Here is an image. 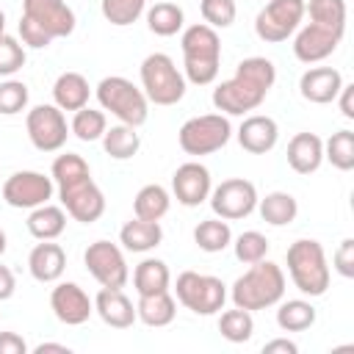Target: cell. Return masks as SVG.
I'll use <instances>...</instances> for the list:
<instances>
[{"label":"cell","instance_id":"cell-1","mask_svg":"<svg viewBox=\"0 0 354 354\" xmlns=\"http://www.w3.org/2000/svg\"><path fill=\"white\" fill-rule=\"evenodd\" d=\"M50 177H53V183L58 188L61 207L75 221L94 224L105 213V196L97 188V183L91 180V169L80 155H75V152L58 155L53 160Z\"/></svg>","mask_w":354,"mask_h":354},{"label":"cell","instance_id":"cell-2","mask_svg":"<svg viewBox=\"0 0 354 354\" xmlns=\"http://www.w3.org/2000/svg\"><path fill=\"white\" fill-rule=\"evenodd\" d=\"M274 80H277V66L268 58L263 55L243 58L235 66V75L213 88V105L224 116H243L263 105Z\"/></svg>","mask_w":354,"mask_h":354},{"label":"cell","instance_id":"cell-3","mask_svg":"<svg viewBox=\"0 0 354 354\" xmlns=\"http://www.w3.org/2000/svg\"><path fill=\"white\" fill-rule=\"evenodd\" d=\"M282 296H285V274L277 263H271L266 257L252 263V268L243 271L232 282V290H230L232 304L241 310H249V313L274 307L282 301Z\"/></svg>","mask_w":354,"mask_h":354},{"label":"cell","instance_id":"cell-4","mask_svg":"<svg viewBox=\"0 0 354 354\" xmlns=\"http://www.w3.org/2000/svg\"><path fill=\"white\" fill-rule=\"evenodd\" d=\"M183 47V69L185 80L194 86H210L218 77V64H221V39L216 28L196 22L183 30L180 36Z\"/></svg>","mask_w":354,"mask_h":354},{"label":"cell","instance_id":"cell-5","mask_svg":"<svg viewBox=\"0 0 354 354\" xmlns=\"http://www.w3.org/2000/svg\"><path fill=\"white\" fill-rule=\"evenodd\" d=\"M288 274L293 279V285L315 299L324 296L329 288V266H326V252L315 238H299L288 246Z\"/></svg>","mask_w":354,"mask_h":354},{"label":"cell","instance_id":"cell-6","mask_svg":"<svg viewBox=\"0 0 354 354\" xmlns=\"http://www.w3.org/2000/svg\"><path fill=\"white\" fill-rule=\"evenodd\" d=\"M97 100L102 111H111L122 124H130V127H141L149 116V100L138 86H133V80L122 75L102 77L97 83Z\"/></svg>","mask_w":354,"mask_h":354},{"label":"cell","instance_id":"cell-7","mask_svg":"<svg viewBox=\"0 0 354 354\" xmlns=\"http://www.w3.org/2000/svg\"><path fill=\"white\" fill-rule=\"evenodd\" d=\"M141 91L155 105H177L185 97V75L166 53H152L141 61Z\"/></svg>","mask_w":354,"mask_h":354},{"label":"cell","instance_id":"cell-8","mask_svg":"<svg viewBox=\"0 0 354 354\" xmlns=\"http://www.w3.org/2000/svg\"><path fill=\"white\" fill-rule=\"evenodd\" d=\"M174 296L185 310H191L196 315H216L224 310L227 285L210 274L183 271L174 282Z\"/></svg>","mask_w":354,"mask_h":354},{"label":"cell","instance_id":"cell-9","mask_svg":"<svg viewBox=\"0 0 354 354\" xmlns=\"http://www.w3.org/2000/svg\"><path fill=\"white\" fill-rule=\"evenodd\" d=\"M232 136V124L224 113H202V116H194L188 119L180 133H177V141H180V149L185 155H210V152H218L221 147H227Z\"/></svg>","mask_w":354,"mask_h":354},{"label":"cell","instance_id":"cell-10","mask_svg":"<svg viewBox=\"0 0 354 354\" xmlns=\"http://www.w3.org/2000/svg\"><path fill=\"white\" fill-rule=\"evenodd\" d=\"M301 17L304 0H268L254 17V33L268 44H279L299 30Z\"/></svg>","mask_w":354,"mask_h":354},{"label":"cell","instance_id":"cell-11","mask_svg":"<svg viewBox=\"0 0 354 354\" xmlns=\"http://www.w3.org/2000/svg\"><path fill=\"white\" fill-rule=\"evenodd\" d=\"M25 130L39 152H58L66 144L69 124L58 105H36L25 116Z\"/></svg>","mask_w":354,"mask_h":354},{"label":"cell","instance_id":"cell-12","mask_svg":"<svg viewBox=\"0 0 354 354\" xmlns=\"http://www.w3.org/2000/svg\"><path fill=\"white\" fill-rule=\"evenodd\" d=\"M207 199L218 218L238 221V218H246L257 207V188H254V183H249L243 177H232V180L218 183Z\"/></svg>","mask_w":354,"mask_h":354},{"label":"cell","instance_id":"cell-13","mask_svg":"<svg viewBox=\"0 0 354 354\" xmlns=\"http://www.w3.org/2000/svg\"><path fill=\"white\" fill-rule=\"evenodd\" d=\"M83 263H86L88 274L102 288H124V282L130 279L124 252L116 243H111V241H94V243H88V249L83 254Z\"/></svg>","mask_w":354,"mask_h":354},{"label":"cell","instance_id":"cell-14","mask_svg":"<svg viewBox=\"0 0 354 354\" xmlns=\"http://www.w3.org/2000/svg\"><path fill=\"white\" fill-rule=\"evenodd\" d=\"M53 191H55L53 177L41 174V171H14L3 183L6 205L22 207V210H33L39 205H47L53 199Z\"/></svg>","mask_w":354,"mask_h":354},{"label":"cell","instance_id":"cell-15","mask_svg":"<svg viewBox=\"0 0 354 354\" xmlns=\"http://www.w3.org/2000/svg\"><path fill=\"white\" fill-rule=\"evenodd\" d=\"M22 17L53 39H66L75 30V11L64 0H22Z\"/></svg>","mask_w":354,"mask_h":354},{"label":"cell","instance_id":"cell-16","mask_svg":"<svg viewBox=\"0 0 354 354\" xmlns=\"http://www.w3.org/2000/svg\"><path fill=\"white\" fill-rule=\"evenodd\" d=\"M343 33H346V30L310 22V25H304V28L296 33V39H293V55H296L301 64H318V61L329 58V55L337 50Z\"/></svg>","mask_w":354,"mask_h":354},{"label":"cell","instance_id":"cell-17","mask_svg":"<svg viewBox=\"0 0 354 354\" xmlns=\"http://www.w3.org/2000/svg\"><path fill=\"white\" fill-rule=\"evenodd\" d=\"M50 307H53L55 318L66 326H80L94 313V301L77 282H58L50 293Z\"/></svg>","mask_w":354,"mask_h":354},{"label":"cell","instance_id":"cell-18","mask_svg":"<svg viewBox=\"0 0 354 354\" xmlns=\"http://www.w3.org/2000/svg\"><path fill=\"white\" fill-rule=\"evenodd\" d=\"M171 191H174L177 202L185 207L202 205L213 191V180H210L207 166H202L199 160H188V163L177 166V171L171 177Z\"/></svg>","mask_w":354,"mask_h":354},{"label":"cell","instance_id":"cell-19","mask_svg":"<svg viewBox=\"0 0 354 354\" xmlns=\"http://www.w3.org/2000/svg\"><path fill=\"white\" fill-rule=\"evenodd\" d=\"M279 141V127L271 116H263V113H252L241 122L238 127V144L252 152V155H266L277 147Z\"/></svg>","mask_w":354,"mask_h":354},{"label":"cell","instance_id":"cell-20","mask_svg":"<svg viewBox=\"0 0 354 354\" xmlns=\"http://www.w3.org/2000/svg\"><path fill=\"white\" fill-rule=\"evenodd\" d=\"M343 88V75L332 66H313L301 75L299 80V91L307 102H315V105H326V102H335V97L340 94Z\"/></svg>","mask_w":354,"mask_h":354},{"label":"cell","instance_id":"cell-21","mask_svg":"<svg viewBox=\"0 0 354 354\" xmlns=\"http://www.w3.org/2000/svg\"><path fill=\"white\" fill-rule=\"evenodd\" d=\"M94 313L113 329H127L138 321L136 304L122 293V288H102L94 299Z\"/></svg>","mask_w":354,"mask_h":354},{"label":"cell","instance_id":"cell-22","mask_svg":"<svg viewBox=\"0 0 354 354\" xmlns=\"http://www.w3.org/2000/svg\"><path fill=\"white\" fill-rule=\"evenodd\" d=\"M64 268H66V252L53 241L36 243L28 254V271L36 282H58Z\"/></svg>","mask_w":354,"mask_h":354},{"label":"cell","instance_id":"cell-23","mask_svg":"<svg viewBox=\"0 0 354 354\" xmlns=\"http://www.w3.org/2000/svg\"><path fill=\"white\" fill-rule=\"evenodd\" d=\"M324 163V141L315 133H296L288 141V166L296 174H313Z\"/></svg>","mask_w":354,"mask_h":354},{"label":"cell","instance_id":"cell-24","mask_svg":"<svg viewBox=\"0 0 354 354\" xmlns=\"http://www.w3.org/2000/svg\"><path fill=\"white\" fill-rule=\"evenodd\" d=\"M88 80L80 72H61L53 83V100L61 111H80L88 105Z\"/></svg>","mask_w":354,"mask_h":354},{"label":"cell","instance_id":"cell-25","mask_svg":"<svg viewBox=\"0 0 354 354\" xmlns=\"http://www.w3.org/2000/svg\"><path fill=\"white\" fill-rule=\"evenodd\" d=\"M163 241V230L160 221H147V218H130L122 230H119V243L127 252H149Z\"/></svg>","mask_w":354,"mask_h":354},{"label":"cell","instance_id":"cell-26","mask_svg":"<svg viewBox=\"0 0 354 354\" xmlns=\"http://www.w3.org/2000/svg\"><path fill=\"white\" fill-rule=\"evenodd\" d=\"M177 315V301L169 290H160V293H149V296H138V304H136V318L144 321L147 326H169Z\"/></svg>","mask_w":354,"mask_h":354},{"label":"cell","instance_id":"cell-27","mask_svg":"<svg viewBox=\"0 0 354 354\" xmlns=\"http://www.w3.org/2000/svg\"><path fill=\"white\" fill-rule=\"evenodd\" d=\"M66 230V210L58 205H39L28 216V232L36 241H55Z\"/></svg>","mask_w":354,"mask_h":354},{"label":"cell","instance_id":"cell-28","mask_svg":"<svg viewBox=\"0 0 354 354\" xmlns=\"http://www.w3.org/2000/svg\"><path fill=\"white\" fill-rule=\"evenodd\" d=\"M171 285V274L169 266L158 257H144L136 268H133V288L138 296H149V293H160L169 290Z\"/></svg>","mask_w":354,"mask_h":354},{"label":"cell","instance_id":"cell-29","mask_svg":"<svg viewBox=\"0 0 354 354\" xmlns=\"http://www.w3.org/2000/svg\"><path fill=\"white\" fill-rule=\"evenodd\" d=\"M257 210H260V216H263L266 224L285 227V224H290L299 216V202L288 191H271L263 199H257Z\"/></svg>","mask_w":354,"mask_h":354},{"label":"cell","instance_id":"cell-30","mask_svg":"<svg viewBox=\"0 0 354 354\" xmlns=\"http://www.w3.org/2000/svg\"><path fill=\"white\" fill-rule=\"evenodd\" d=\"M169 205H171V196L163 185L158 183H149L144 185L136 199H133V210L138 218H147V221H160L166 213H169Z\"/></svg>","mask_w":354,"mask_h":354},{"label":"cell","instance_id":"cell-31","mask_svg":"<svg viewBox=\"0 0 354 354\" xmlns=\"http://www.w3.org/2000/svg\"><path fill=\"white\" fill-rule=\"evenodd\" d=\"M318 313L307 299H288L277 310V326L282 332H304L315 324Z\"/></svg>","mask_w":354,"mask_h":354},{"label":"cell","instance_id":"cell-32","mask_svg":"<svg viewBox=\"0 0 354 354\" xmlns=\"http://www.w3.org/2000/svg\"><path fill=\"white\" fill-rule=\"evenodd\" d=\"M102 149L113 160H127L141 149V136L136 133V127L119 122V124H113L111 130L102 133Z\"/></svg>","mask_w":354,"mask_h":354},{"label":"cell","instance_id":"cell-33","mask_svg":"<svg viewBox=\"0 0 354 354\" xmlns=\"http://www.w3.org/2000/svg\"><path fill=\"white\" fill-rule=\"evenodd\" d=\"M194 243L202 249V252H210V254H216V252H224L230 243H232V230H230V224L224 221V218H205V221H199L196 227H194Z\"/></svg>","mask_w":354,"mask_h":354},{"label":"cell","instance_id":"cell-34","mask_svg":"<svg viewBox=\"0 0 354 354\" xmlns=\"http://www.w3.org/2000/svg\"><path fill=\"white\" fill-rule=\"evenodd\" d=\"M183 22H185L183 8L169 0H160L147 11V28L155 36H174L177 30H183Z\"/></svg>","mask_w":354,"mask_h":354},{"label":"cell","instance_id":"cell-35","mask_svg":"<svg viewBox=\"0 0 354 354\" xmlns=\"http://www.w3.org/2000/svg\"><path fill=\"white\" fill-rule=\"evenodd\" d=\"M324 158L340 169V171H351L354 169V133L351 130H337L324 141Z\"/></svg>","mask_w":354,"mask_h":354},{"label":"cell","instance_id":"cell-36","mask_svg":"<svg viewBox=\"0 0 354 354\" xmlns=\"http://www.w3.org/2000/svg\"><path fill=\"white\" fill-rule=\"evenodd\" d=\"M218 332L230 343H246L254 332V318H252L249 310H241V307L224 310L221 318H218Z\"/></svg>","mask_w":354,"mask_h":354},{"label":"cell","instance_id":"cell-37","mask_svg":"<svg viewBox=\"0 0 354 354\" xmlns=\"http://www.w3.org/2000/svg\"><path fill=\"white\" fill-rule=\"evenodd\" d=\"M304 14H310V22L346 30V0H310L304 3Z\"/></svg>","mask_w":354,"mask_h":354},{"label":"cell","instance_id":"cell-38","mask_svg":"<svg viewBox=\"0 0 354 354\" xmlns=\"http://www.w3.org/2000/svg\"><path fill=\"white\" fill-rule=\"evenodd\" d=\"M69 130H72L80 141H97V138H102V133L108 130V119H105L102 111H94V108L83 105L80 111H75Z\"/></svg>","mask_w":354,"mask_h":354},{"label":"cell","instance_id":"cell-39","mask_svg":"<svg viewBox=\"0 0 354 354\" xmlns=\"http://www.w3.org/2000/svg\"><path fill=\"white\" fill-rule=\"evenodd\" d=\"M144 6H147V0H102L100 8L111 25L124 28V25H133L144 14Z\"/></svg>","mask_w":354,"mask_h":354},{"label":"cell","instance_id":"cell-40","mask_svg":"<svg viewBox=\"0 0 354 354\" xmlns=\"http://www.w3.org/2000/svg\"><path fill=\"white\" fill-rule=\"evenodd\" d=\"M232 249H235V257L241 263L252 266V263H257V260H263L268 254V238L263 232H257V230H246V232H241L235 238Z\"/></svg>","mask_w":354,"mask_h":354},{"label":"cell","instance_id":"cell-41","mask_svg":"<svg viewBox=\"0 0 354 354\" xmlns=\"http://www.w3.org/2000/svg\"><path fill=\"white\" fill-rule=\"evenodd\" d=\"M199 11H202L205 25H210L216 30L218 28H230L235 22V14H238L235 0H202L199 3Z\"/></svg>","mask_w":354,"mask_h":354},{"label":"cell","instance_id":"cell-42","mask_svg":"<svg viewBox=\"0 0 354 354\" xmlns=\"http://www.w3.org/2000/svg\"><path fill=\"white\" fill-rule=\"evenodd\" d=\"M25 105H28V86L22 80H3L0 83V113L14 116L25 111Z\"/></svg>","mask_w":354,"mask_h":354},{"label":"cell","instance_id":"cell-43","mask_svg":"<svg viewBox=\"0 0 354 354\" xmlns=\"http://www.w3.org/2000/svg\"><path fill=\"white\" fill-rule=\"evenodd\" d=\"M22 66H25V47L14 36L3 33L0 36V77H11Z\"/></svg>","mask_w":354,"mask_h":354},{"label":"cell","instance_id":"cell-44","mask_svg":"<svg viewBox=\"0 0 354 354\" xmlns=\"http://www.w3.org/2000/svg\"><path fill=\"white\" fill-rule=\"evenodd\" d=\"M332 266L340 277L351 279L354 277V238H343L332 254Z\"/></svg>","mask_w":354,"mask_h":354},{"label":"cell","instance_id":"cell-45","mask_svg":"<svg viewBox=\"0 0 354 354\" xmlns=\"http://www.w3.org/2000/svg\"><path fill=\"white\" fill-rule=\"evenodd\" d=\"M19 36H22V44H28V47H33V50H41V47H50V41H53V36H47L39 25H33L30 19H19Z\"/></svg>","mask_w":354,"mask_h":354},{"label":"cell","instance_id":"cell-46","mask_svg":"<svg viewBox=\"0 0 354 354\" xmlns=\"http://www.w3.org/2000/svg\"><path fill=\"white\" fill-rule=\"evenodd\" d=\"M0 354H28V343L17 332H0Z\"/></svg>","mask_w":354,"mask_h":354},{"label":"cell","instance_id":"cell-47","mask_svg":"<svg viewBox=\"0 0 354 354\" xmlns=\"http://www.w3.org/2000/svg\"><path fill=\"white\" fill-rule=\"evenodd\" d=\"M335 100H340V113L346 119H354V83H343V88Z\"/></svg>","mask_w":354,"mask_h":354},{"label":"cell","instance_id":"cell-48","mask_svg":"<svg viewBox=\"0 0 354 354\" xmlns=\"http://www.w3.org/2000/svg\"><path fill=\"white\" fill-rule=\"evenodd\" d=\"M263 351H266V354H296L299 346H296L293 340H288V337H274V340H268V343L263 346Z\"/></svg>","mask_w":354,"mask_h":354},{"label":"cell","instance_id":"cell-49","mask_svg":"<svg viewBox=\"0 0 354 354\" xmlns=\"http://www.w3.org/2000/svg\"><path fill=\"white\" fill-rule=\"evenodd\" d=\"M17 290V279H14V271L8 266H0V301L11 299Z\"/></svg>","mask_w":354,"mask_h":354},{"label":"cell","instance_id":"cell-50","mask_svg":"<svg viewBox=\"0 0 354 354\" xmlns=\"http://www.w3.org/2000/svg\"><path fill=\"white\" fill-rule=\"evenodd\" d=\"M47 351H61V354H69V346H64V343H39V346L33 348V354H47Z\"/></svg>","mask_w":354,"mask_h":354},{"label":"cell","instance_id":"cell-51","mask_svg":"<svg viewBox=\"0 0 354 354\" xmlns=\"http://www.w3.org/2000/svg\"><path fill=\"white\" fill-rule=\"evenodd\" d=\"M6 246H8V243H6V232H3V227H0V257H3V252H6Z\"/></svg>","mask_w":354,"mask_h":354},{"label":"cell","instance_id":"cell-52","mask_svg":"<svg viewBox=\"0 0 354 354\" xmlns=\"http://www.w3.org/2000/svg\"><path fill=\"white\" fill-rule=\"evenodd\" d=\"M3 33H6V14L0 11V36H3Z\"/></svg>","mask_w":354,"mask_h":354}]
</instances>
